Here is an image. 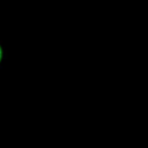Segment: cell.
Listing matches in <instances>:
<instances>
[{
	"instance_id": "1",
	"label": "cell",
	"mask_w": 148,
	"mask_h": 148,
	"mask_svg": "<svg viewBox=\"0 0 148 148\" xmlns=\"http://www.w3.org/2000/svg\"><path fill=\"white\" fill-rule=\"evenodd\" d=\"M1 59H2V50H1V46H0V62H1Z\"/></svg>"
}]
</instances>
